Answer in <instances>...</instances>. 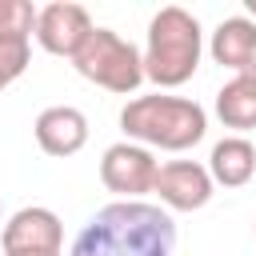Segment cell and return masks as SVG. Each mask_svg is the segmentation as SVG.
<instances>
[{
	"label": "cell",
	"instance_id": "cell-10",
	"mask_svg": "<svg viewBox=\"0 0 256 256\" xmlns=\"http://www.w3.org/2000/svg\"><path fill=\"white\" fill-rule=\"evenodd\" d=\"M208 52H212L216 64L244 72L256 60V20L252 16H228V20H220L216 32H212Z\"/></svg>",
	"mask_w": 256,
	"mask_h": 256
},
{
	"label": "cell",
	"instance_id": "cell-8",
	"mask_svg": "<svg viewBox=\"0 0 256 256\" xmlns=\"http://www.w3.org/2000/svg\"><path fill=\"white\" fill-rule=\"evenodd\" d=\"M0 244L4 252H60L64 244V228H60V216L52 208H20L4 232H0Z\"/></svg>",
	"mask_w": 256,
	"mask_h": 256
},
{
	"label": "cell",
	"instance_id": "cell-14",
	"mask_svg": "<svg viewBox=\"0 0 256 256\" xmlns=\"http://www.w3.org/2000/svg\"><path fill=\"white\" fill-rule=\"evenodd\" d=\"M24 68H28V48H4V44H0V92H4L12 80H20Z\"/></svg>",
	"mask_w": 256,
	"mask_h": 256
},
{
	"label": "cell",
	"instance_id": "cell-3",
	"mask_svg": "<svg viewBox=\"0 0 256 256\" xmlns=\"http://www.w3.org/2000/svg\"><path fill=\"white\" fill-rule=\"evenodd\" d=\"M200 52H204V32L200 20L180 8L168 4L148 20V44H144V80H152L156 88H180L184 80H192V72L200 68Z\"/></svg>",
	"mask_w": 256,
	"mask_h": 256
},
{
	"label": "cell",
	"instance_id": "cell-9",
	"mask_svg": "<svg viewBox=\"0 0 256 256\" xmlns=\"http://www.w3.org/2000/svg\"><path fill=\"white\" fill-rule=\"evenodd\" d=\"M36 144L48 152V156H76L84 144H88V116L72 104H52L36 116Z\"/></svg>",
	"mask_w": 256,
	"mask_h": 256
},
{
	"label": "cell",
	"instance_id": "cell-4",
	"mask_svg": "<svg viewBox=\"0 0 256 256\" xmlns=\"http://www.w3.org/2000/svg\"><path fill=\"white\" fill-rule=\"evenodd\" d=\"M72 64L96 88H108V92H120V96H128L144 84V52L112 28H92V36L72 56Z\"/></svg>",
	"mask_w": 256,
	"mask_h": 256
},
{
	"label": "cell",
	"instance_id": "cell-5",
	"mask_svg": "<svg viewBox=\"0 0 256 256\" xmlns=\"http://www.w3.org/2000/svg\"><path fill=\"white\" fill-rule=\"evenodd\" d=\"M156 176H160V164H156L152 148H144V144L120 140V144L104 148V156H100V180H104V188L116 192V196H124V200H136V196L152 192Z\"/></svg>",
	"mask_w": 256,
	"mask_h": 256
},
{
	"label": "cell",
	"instance_id": "cell-15",
	"mask_svg": "<svg viewBox=\"0 0 256 256\" xmlns=\"http://www.w3.org/2000/svg\"><path fill=\"white\" fill-rule=\"evenodd\" d=\"M4 256H60V252H4Z\"/></svg>",
	"mask_w": 256,
	"mask_h": 256
},
{
	"label": "cell",
	"instance_id": "cell-17",
	"mask_svg": "<svg viewBox=\"0 0 256 256\" xmlns=\"http://www.w3.org/2000/svg\"><path fill=\"white\" fill-rule=\"evenodd\" d=\"M0 220H4V204H0Z\"/></svg>",
	"mask_w": 256,
	"mask_h": 256
},
{
	"label": "cell",
	"instance_id": "cell-11",
	"mask_svg": "<svg viewBox=\"0 0 256 256\" xmlns=\"http://www.w3.org/2000/svg\"><path fill=\"white\" fill-rule=\"evenodd\" d=\"M208 172H212V184H224V188L248 184L252 172H256V148H252V140H244V136L216 140L212 156H208Z\"/></svg>",
	"mask_w": 256,
	"mask_h": 256
},
{
	"label": "cell",
	"instance_id": "cell-1",
	"mask_svg": "<svg viewBox=\"0 0 256 256\" xmlns=\"http://www.w3.org/2000/svg\"><path fill=\"white\" fill-rule=\"evenodd\" d=\"M176 224L144 200L104 204L72 240V256H172Z\"/></svg>",
	"mask_w": 256,
	"mask_h": 256
},
{
	"label": "cell",
	"instance_id": "cell-16",
	"mask_svg": "<svg viewBox=\"0 0 256 256\" xmlns=\"http://www.w3.org/2000/svg\"><path fill=\"white\" fill-rule=\"evenodd\" d=\"M248 12H252V20H256V0H248Z\"/></svg>",
	"mask_w": 256,
	"mask_h": 256
},
{
	"label": "cell",
	"instance_id": "cell-7",
	"mask_svg": "<svg viewBox=\"0 0 256 256\" xmlns=\"http://www.w3.org/2000/svg\"><path fill=\"white\" fill-rule=\"evenodd\" d=\"M212 172L196 160H172V164H160V176H156V188L160 192V204L172 208V212H196L212 200Z\"/></svg>",
	"mask_w": 256,
	"mask_h": 256
},
{
	"label": "cell",
	"instance_id": "cell-6",
	"mask_svg": "<svg viewBox=\"0 0 256 256\" xmlns=\"http://www.w3.org/2000/svg\"><path fill=\"white\" fill-rule=\"evenodd\" d=\"M92 28L96 24H92L88 8L72 4V0H52L36 16V40H40V48L52 52V56H68V60L84 48V40L92 36Z\"/></svg>",
	"mask_w": 256,
	"mask_h": 256
},
{
	"label": "cell",
	"instance_id": "cell-13",
	"mask_svg": "<svg viewBox=\"0 0 256 256\" xmlns=\"http://www.w3.org/2000/svg\"><path fill=\"white\" fill-rule=\"evenodd\" d=\"M36 16L28 0H0V44L4 48H28V36H36Z\"/></svg>",
	"mask_w": 256,
	"mask_h": 256
},
{
	"label": "cell",
	"instance_id": "cell-12",
	"mask_svg": "<svg viewBox=\"0 0 256 256\" xmlns=\"http://www.w3.org/2000/svg\"><path fill=\"white\" fill-rule=\"evenodd\" d=\"M216 116L224 120V128H236V132L256 128V76L252 72H236L216 92Z\"/></svg>",
	"mask_w": 256,
	"mask_h": 256
},
{
	"label": "cell",
	"instance_id": "cell-2",
	"mask_svg": "<svg viewBox=\"0 0 256 256\" xmlns=\"http://www.w3.org/2000/svg\"><path fill=\"white\" fill-rule=\"evenodd\" d=\"M120 128L132 144L144 148H164V152H184L204 140L208 116L196 100L188 96H136L120 108Z\"/></svg>",
	"mask_w": 256,
	"mask_h": 256
}]
</instances>
